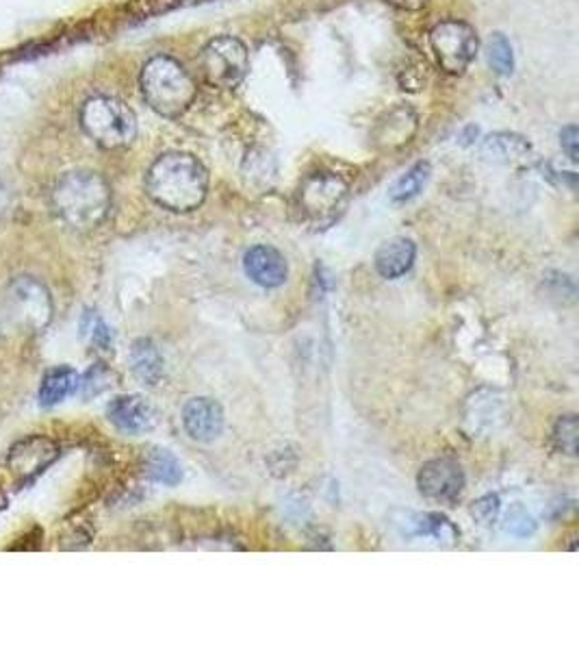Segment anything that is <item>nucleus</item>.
<instances>
[{"mask_svg": "<svg viewBox=\"0 0 579 652\" xmlns=\"http://www.w3.org/2000/svg\"><path fill=\"white\" fill-rule=\"evenodd\" d=\"M146 192L159 207L174 214H190L206 199L208 172L190 153H166L150 166Z\"/></svg>", "mask_w": 579, "mask_h": 652, "instance_id": "obj_1", "label": "nucleus"}, {"mask_svg": "<svg viewBox=\"0 0 579 652\" xmlns=\"http://www.w3.org/2000/svg\"><path fill=\"white\" fill-rule=\"evenodd\" d=\"M53 210L72 231H94L111 210V188L92 170L66 172L53 188Z\"/></svg>", "mask_w": 579, "mask_h": 652, "instance_id": "obj_2", "label": "nucleus"}, {"mask_svg": "<svg viewBox=\"0 0 579 652\" xmlns=\"http://www.w3.org/2000/svg\"><path fill=\"white\" fill-rule=\"evenodd\" d=\"M139 86L148 108L172 120L192 108L197 92L190 72L168 55H157L146 61Z\"/></svg>", "mask_w": 579, "mask_h": 652, "instance_id": "obj_3", "label": "nucleus"}, {"mask_svg": "<svg viewBox=\"0 0 579 652\" xmlns=\"http://www.w3.org/2000/svg\"><path fill=\"white\" fill-rule=\"evenodd\" d=\"M86 135L106 150L126 148L137 137L135 111L113 97H94L81 109Z\"/></svg>", "mask_w": 579, "mask_h": 652, "instance_id": "obj_4", "label": "nucleus"}, {"mask_svg": "<svg viewBox=\"0 0 579 652\" xmlns=\"http://www.w3.org/2000/svg\"><path fill=\"white\" fill-rule=\"evenodd\" d=\"M4 314L11 325L26 333H42L55 316L53 296L35 277H15L4 290Z\"/></svg>", "mask_w": 579, "mask_h": 652, "instance_id": "obj_5", "label": "nucleus"}, {"mask_svg": "<svg viewBox=\"0 0 579 652\" xmlns=\"http://www.w3.org/2000/svg\"><path fill=\"white\" fill-rule=\"evenodd\" d=\"M430 48L447 75H463L476 59L480 40L472 24L445 20L430 31Z\"/></svg>", "mask_w": 579, "mask_h": 652, "instance_id": "obj_6", "label": "nucleus"}, {"mask_svg": "<svg viewBox=\"0 0 579 652\" xmlns=\"http://www.w3.org/2000/svg\"><path fill=\"white\" fill-rule=\"evenodd\" d=\"M200 68L208 86L230 90L243 81L250 68L248 48L241 40L232 35L215 37L202 50Z\"/></svg>", "mask_w": 579, "mask_h": 652, "instance_id": "obj_7", "label": "nucleus"}, {"mask_svg": "<svg viewBox=\"0 0 579 652\" xmlns=\"http://www.w3.org/2000/svg\"><path fill=\"white\" fill-rule=\"evenodd\" d=\"M348 183L332 172L310 175L299 188V210L313 224H330L343 212Z\"/></svg>", "mask_w": 579, "mask_h": 652, "instance_id": "obj_8", "label": "nucleus"}, {"mask_svg": "<svg viewBox=\"0 0 579 652\" xmlns=\"http://www.w3.org/2000/svg\"><path fill=\"white\" fill-rule=\"evenodd\" d=\"M419 492L432 501H454L465 487V472L456 459L441 457L428 461L417 476Z\"/></svg>", "mask_w": 579, "mask_h": 652, "instance_id": "obj_9", "label": "nucleus"}, {"mask_svg": "<svg viewBox=\"0 0 579 652\" xmlns=\"http://www.w3.org/2000/svg\"><path fill=\"white\" fill-rule=\"evenodd\" d=\"M59 454V448L53 439L42 435H31L20 439L7 457L9 470L20 479H31L44 472Z\"/></svg>", "mask_w": 579, "mask_h": 652, "instance_id": "obj_10", "label": "nucleus"}, {"mask_svg": "<svg viewBox=\"0 0 579 652\" xmlns=\"http://www.w3.org/2000/svg\"><path fill=\"white\" fill-rule=\"evenodd\" d=\"M246 274L261 288H281L290 277L287 259L268 244L252 246L243 257Z\"/></svg>", "mask_w": 579, "mask_h": 652, "instance_id": "obj_11", "label": "nucleus"}, {"mask_svg": "<svg viewBox=\"0 0 579 652\" xmlns=\"http://www.w3.org/2000/svg\"><path fill=\"white\" fill-rule=\"evenodd\" d=\"M106 418L115 429L130 435L146 434L155 425V412L150 403L137 394L115 396L106 407Z\"/></svg>", "mask_w": 579, "mask_h": 652, "instance_id": "obj_12", "label": "nucleus"}, {"mask_svg": "<svg viewBox=\"0 0 579 652\" xmlns=\"http://www.w3.org/2000/svg\"><path fill=\"white\" fill-rule=\"evenodd\" d=\"M185 431L195 441H213L224 431V412L211 398H192L183 409Z\"/></svg>", "mask_w": 579, "mask_h": 652, "instance_id": "obj_13", "label": "nucleus"}, {"mask_svg": "<svg viewBox=\"0 0 579 652\" xmlns=\"http://www.w3.org/2000/svg\"><path fill=\"white\" fill-rule=\"evenodd\" d=\"M401 520H395V525L401 529L406 538H430L439 543H456L461 538V531L441 514H415V512H401Z\"/></svg>", "mask_w": 579, "mask_h": 652, "instance_id": "obj_14", "label": "nucleus"}, {"mask_svg": "<svg viewBox=\"0 0 579 652\" xmlns=\"http://www.w3.org/2000/svg\"><path fill=\"white\" fill-rule=\"evenodd\" d=\"M417 246L408 237H393L376 250V270L385 279H399L404 277L415 263Z\"/></svg>", "mask_w": 579, "mask_h": 652, "instance_id": "obj_15", "label": "nucleus"}, {"mask_svg": "<svg viewBox=\"0 0 579 652\" xmlns=\"http://www.w3.org/2000/svg\"><path fill=\"white\" fill-rule=\"evenodd\" d=\"M81 385V376L75 368L70 366H57L53 370H48L42 379V385H39V405L44 409H50V407H57L61 405L68 396H72Z\"/></svg>", "mask_w": 579, "mask_h": 652, "instance_id": "obj_16", "label": "nucleus"}, {"mask_svg": "<svg viewBox=\"0 0 579 652\" xmlns=\"http://www.w3.org/2000/svg\"><path fill=\"white\" fill-rule=\"evenodd\" d=\"M163 357L152 339H137L130 348L133 374L144 385H157L163 376Z\"/></svg>", "mask_w": 579, "mask_h": 652, "instance_id": "obj_17", "label": "nucleus"}, {"mask_svg": "<svg viewBox=\"0 0 579 652\" xmlns=\"http://www.w3.org/2000/svg\"><path fill=\"white\" fill-rule=\"evenodd\" d=\"M532 146L525 137L514 133H495L483 142V155L495 164L523 161L530 155Z\"/></svg>", "mask_w": 579, "mask_h": 652, "instance_id": "obj_18", "label": "nucleus"}, {"mask_svg": "<svg viewBox=\"0 0 579 652\" xmlns=\"http://www.w3.org/2000/svg\"><path fill=\"white\" fill-rule=\"evenodd\" d=\"M146 474L168 487H174L183 481L181 461L166 448H152L146 457Z\"/></svg>", "mask_w": 579, "mask_h": 652, "instance_id": "obj_19", "label": "nucleus"}, {"mask_svg": "<svg viewBox=\"0 0 579 652\" xmlns=\"http://www.w3.org/2000/svg\"><path fill=\"white\" fill-rule=\"evenodd\" d=\"M432 175V168L428 161H419L415 164L410 170H406L390 188L388 196L393 203H408L415 196H419L423 192V188L428 186Z\"/></svg>", "mask_w": 579, "mask_h": 652, "instance_id": "obj_20", "label": "nucleus"}, {"mask_svg": "<svg viewBox=\"0 0 579 652\" xmlns=\"http://www.w3.org/2000/svg\"><path fill=\"white\" fill-rule=\"evenodd\" d=\"M488 64L495 70V75L499 77H510L514 70V55H512V46L506 40L503 33H492L488 40Z\"/></svg>", "mask_w": 579, "mask_h": 652, "instance_id": "obj_21", "label": "nucleus"}, {"mask_svg": "<svg viewBox=\"0 0 579 652\" xmlns=\"http://www.w3.org/2000/svg\"><path fill=\"white\" fill-rule=\"evenodd\" d=\"M578 416L569 414V416H563L558 423H556V429H554V443L558 450L576 457L578 454Z\"/></svg>", "mask_w": 579, "mask_h": 652, "instance_id": "obj_22", "label": "nucleus"}, {"mask_svg": "<svg viewBox=\"0 0 579 652\" xmlns=\"http://www.w3.org/2000/svg\"><path fill=\"white\" fill-rule=\"evenodd\" d=\"M506 531L516 536V538H530L534 531H536V522L534 518L521 507V505H514L508 514H506Z\"/></svg>", "mask_w": 579, "mask_h": 652, "instance_id": "obj_23", "label": "nucleus"}, {"mask_svg": "<svg viewBox=\"0 0 579 652\" xmlns=\"http://www.w3.org/2000/svg\"><path fill=\"white\" fill-rule=\"evenodd\" d=\"M111 385H113V372H111L106 366L96 363V366L86 374V379H83V383H81L79 387H83V396H86V398H92V396H98L100 392L109 390Z\"/></svg>", "mask_w": 579, "mask_h": 652, "instance_id": "obj_24", "label": "nucleus"}, {"mask_svg": "<svg viewBox=\"0 0 579 652\" xmlns=\"http://www.w3.org/2000/svg\"><path fill=\"white\" fill-rule=\"evenodd\" d=\"M81 328L88 335V339L92 344H96L98 348H109L111 346V341H113L111 328L104 325V321L98 316L96 312H86Z\"/></svg>", "mask_w": 579, "mask_h": 652, "instance_id": "obj_25", "label": "nucleus"}, {"mask_svg": "<svg viewBox=\"0 0 579 652\" xmlns=\"http://www.w3.org/2000/svg\"><path fill=\"white\" fill-rule=\"evenodd\" d=\"M499 512H501V501H499L497 494H488V496H484L480 501H476L474 507H472V516H474L480 525H484V527L492 525V522L499 518Z\"/></svg>", "mask_w": 579, "mask_h": 652, "instance_id": "obj_26", "label": "nucleus"}, {"mask_svg": "<svg viewBox=\"0 0 579 652\" xmlns=\"http://www.w3.org/2000/svg\"><path fill=\"white\" fill-rule=\"evenodd\" d=\"M578 142V126H576V124H569V126H565V128H563V133H560V144H563V148H565V153L569 155V159H571V161H578L579 159Z\"/></svg>", "mask_w": 579, "mask_h": 652, "instance_id": "obj_27", "label": "nucleus"}, {"mask_svg": "<svg viewBox=\"0 0 579 652\" xmlns=\"http://www.w3.org/2000/svg\"><path fill=\"white\" fill-rule=\"evenodd\" d=\"M393 7L404 9V11H419L428 4V0H388Z\"/></svg>", "mask_w": 579, "mask_h": 652, "instance_id": "obj_28", "label": "nucleus"}]
</instances>
